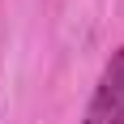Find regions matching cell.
<instances>
[{"instance_id":"cell-1","label":"cell","mask_w":124,"mask_h":124,"mask_svg":"<svg viewBox=\"0 0 124 124\" xmlns=\"http://www.w3.org/2000/svg\"><path fill=\"white\" fill-rule=\"evenodd\" d=\"M81 124H124V47H116L107 56Z\"/></svg>"}]
</instances>
